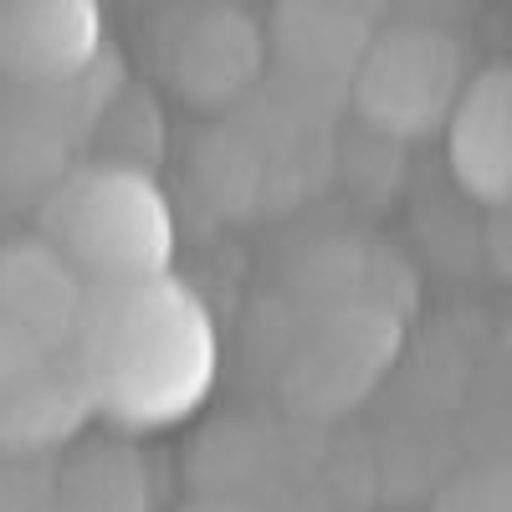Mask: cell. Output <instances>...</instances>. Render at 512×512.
<instances>
[{"label": "cell", "mask_w": 512, "mask_h": 512, "mask_svg": "<svg viewBox=\"0 0 512 512\" xmlns=\"http://www.w3.org/2000/svg\"><path fill=\"white\" fill-rule=\"evenodd\" d=\"M98 57V0H6L0 67L21 82H72Z\"/></svg>", "instance_id": "8992f818"}, {"label": "cell", "mask_w": 512, "mask_h": 512, "mask_svg": "<svg viewBox=\"0 0 512 512\" xmlns=\"http://www.w3.org/2000/svg\"><path fill=\"white\" fill-rule=\"evenodd\" d=\"M256 62H262L256 26L241 11H205L180 41L175 72L195 103H226L256 77Z\"/></svg>", "instance_id": "ba28073f"}, {"label": "cell", "mask_w": 512, "mask_h": 512, "mask_svg": "<svg viewBox=\"0 0 512 512\" xmlns=\"http://www.w3.org/2000/svg\"><path fill=\"white\" fill-rule=\"evenodd\" d=\"M88 282L47 241H11L0 246V379L72 349Z\"/></svg>", "instance_id": "277c9868"}, {"label": "cell", "mask_w": 512, "mask_h": 512, "mask_svg": "<svg viewBox=\"0 0 512 512\" xmlns=\"http://www.w3.org/2000/svg\"><path fill=\"white\" fill-rule=\"evenodd\" d=\"M98 410L88 395L72 349L47 354L16 374L0 379V451L11 456H41L82 436Z\"/></svg>", "instance_id": "5b68a950"}, {"label": "cell", "mask_w": 512, "mask_h": 512, "mask_svg": "<svg viewBox=\"0 0 512 512\" xmlns=\"http://www.w3.org/2000/svg\"><path fill=\"white\" fill-rule=\"evenodd\" d=\"M72 359L93 410L123 431L185 420L216 379V328L200 297L175 277L88 287Z\"/></svg>", "instance_id": "6da1fadb"}, {"label": "cell", "mask_w": 512, "mask_h": 512, "mask_svg": "<svg viewBox=\"0 0 512 512\" xmlns=\"http://www.w3.org/2000/svg\"><path fill=\"white\" fill-rule=\"evenodd\" d=\"M359 113L395 139H425L461 103V47L431 26H400L369 41L354 77Z\"/></svg>", "instance_id": "3957f363"}, {"label": "cell", "mask_w": 512, "mask_h": 512, "mask_svg": "<svg viewBox=\"0 0 512 512\" xmlns=\"http://www.w3.org/2000/svg\"><path fill=\"white\" fill-rule=\"evenodd\" d=\"M451 164L482 200H512V72H482L451 113Z\"/></svg>", "instance_id": "52a82bcc"}, {"label": "cell", "mask_w": 512, "mask_h": 512, "mask_svg": "<svg viewBox=\"0 0 512 512\" xmlns=\"http://www.w3.org/2000/svg\"><path fill=\"white\" fill-rule=\"evenodd\" d=\"M41 236L88 287L164 277L175 262V210L134 164H88L57 180L41 205Z\"/></svg>", "instance_id": "7a4b0ae2"}, {"label": "cell", "mask_w": 512, "mask_h": 512, "mask_svg": "<svg viewBox=\"0 0 512 512\" xmlns=\"http://www.w3.org/2000/svg\"><path fill=\"white\" fill-rule=\"evenodd\" d=\"M144 502L139 461L118 446H88L62 472L52 512H144Z\"/></svg>", "instance_id": "9c48e42d"}]
</instances>
